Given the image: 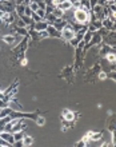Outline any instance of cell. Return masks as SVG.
I'll return each mask as SVG.
<instances>
[{"instance_id": "cell-5", "label": "cell", "mask_w": 116, "mask_h": 147, "mask_svg": "<svg viewBox=\"0 0 116 147\" xmlns=\"http://www.w3.org/2000/svg\"><path fill=\"white\" fill-rule=\"evenodd\" d=\"M47 31L49 36H55V38H61V31H59L55 26H48L47 27Z\"/></svg>"}, {"instance_id": "cell-35", "label": "cell", "mask_w": 116, "mask_h": 147, "mask_svg": "<svg viewBox=\"0 0 116 147\" xmlns=\"http://www.w3.org/2000/svg\"><path fill=\"white\" fill-rule=\"evenodd\" d=\"M107 1H108V5H109V4H113V3H115V0H107Z\"/></svg>"}, {"instance_id": "cell-16", "label": "cell", "mask_w": 116, "mask_h": 147, "mask_svg": "<svg viewBox=\"0 0 116 147\" xmlns=\"http://www.w3.org/2000/svg\"><path fill=\"white\" fill-rule=\"evenodd\" d=\"M15 11L19 16H23L24 15V11H26V4H20V5H15Z\"/></svg>"}, {"instance_id": "cell-17", "label": "cell", "mask_w": 116, "mask_h": 147, "mask_svg": "<svg viewBox=\"0 0 116 147\" xmlns=\"http://www.w3.org/2000/svg\"><path fill=\"white\" fill-rule=\"evenodd\" d=\"M12 134H13V138H15V142H20V140H23V138H24L23 130L22 131H15V132H12Z\"/></svg>"}, {"instance_id": "cell-10", "label": "cell", "mask_w": 116, "mask_h": 147, "mask_svg": "<svg viewBox=\"0 0 116 147\" xmlns=\"http://www.w3.org/2000/svg\"><path fill=\"white\" fill-rule=\"evenodd\" d=\"M102 23H103V27H104V28H107L108 31H112V26H113V22H112L109 17H105V19H103V20H102Z\"/></svg>"}, {"instance_id": "cell-34", "label": "cell", "mask_w": 116, "mask_h": 147, "mask_svg": "<svg viewBox=\"0 0 116 147\" xmlns=\"http://www.w3.org/2000/svg\"><path fill=\"white\" fill-rule=\"evenodd\" d=\"M27 64V59H23L22 60V66H26Z\"/></svg>"}, {"instance_id": "cell-18", "label": "cell", "mask_w": 116, "mask_h": 147, "mask_svg": "<svg viewBox=\"0 0 116 147\" xmlns=\"http://www.w3.org/2000/svg\"><path fill=\"white\" fill-rule=\"evenodd\" d=\"M92 36H94V32H91L90 30L87 31L86 34H84V38H83V42H84V43H90L91 40H92Z\"/></svg>"}, {"instance_id": "cell-15", "label": "cell", "mask_w": 116, "mask_h": 147, "mask_svg": "<svg viewBox=\"0 0 116 147\" xmlns=\"http://www.w3.org/2000/svg\"><path fill=\"white\" fill-rule=\"evenodd\" d=\"M34 143V138L31 135H24L23 138V146H31Z\"/></svg>"}, {"instance_id": "cell-21", "label": "cell", "mask_w": 116, "mask_h": 147, "mask_svg": "<svg viewBox=\"0 0 116 147\" xmlns=\"http://www.w3.org/2000/svg\"><path fill=\"white\" fill-rule=\"evenodd\" d=\"M30 7H31V9H32V12H36V11L40 8V7H39V3L38 1H35V0L30 3Z\"/></svg>"}, {"instance_id": "cell-29", "label": "cell", "mask_w": 116, "mask_h": 147, "mask_svg": "<svg viewBox=\"0 0 116 147\" xmlns=\"http://www.w3.org/2000/svg\"><path fill=\"white\" fill-rule=\"evenodd\" d=\"M99 78L103 80V79H105V78H108V75H107V72H104V71H100L99 72Z\"/></svg>"}, {"instance_id": "cell-4", "label": "cell", "mask_w": 116, "mask_h": 147, "mask_svg": "<svg viewBox=\"0 0 116 147\" xmlns=\"http://www.w3.org/2000/svg\"><path fill=\"white\" fill-rule=\"evenodd\" d=\"M61 119L65 122H73V119H75V113L73 111H69L68 108H64L63 111H61Z\"/></svg>"}, {"instance_id": "cell-36", "label": "cell", "mask_w": 116, "mask_h": 147, "mask_svg": "<svg viewBox=\"0 0 116 147\" xmlns=\"http://www.w3.org/2000/svg\"><path fill=\"white\" fill-rule=\"evenodd\" d=\"M4 1H9V0H4Z\"/></svg>"}, {"instance_id": "cell-32", "label": "cell", "mask_w": 116, "mask_h": 147, "mask_svg": "<svg viewBox=\"0 0 116 147\" xmlns=\"http://www.w3.org/2000/svg\"><path fill=\"white\" fill-rule=\"evenodd\" d=\"M90 4H91V8H92V7H95L96 4H99V1H98V0H90Z\"/></svg>"}, {"instance_id": "cell-33", "label": "cell", "mask_w": 116, "mask_h": 147, "mask_svg": "<svg viewBox=\"0 0 116 147\" xmlns=\"http://www.w3.org/2000/svg\"><path fill=\"white\" fill-rule=\"evenodd\" d=\"M24 3H26V0H15V4H16V5L24 4Z\"/></svg>"}, {"instance_id": "cell-26", "label": "cell", "mask_w": 116, "mask_h": 147, "mask_svg": "<svg viewBox=\"0 0 116 147\" xmlns=\"http://www.w3.org/2000/svg\"><path fill=\"white\" fill-rule=\"evenodd\" d=\"M107 75H108V78H109V79H112V80H115V82H116V71H113V70H112L111 72H107Z\"/></svg>"}, {"instance_id": "cell-25", "label": "cell", "mask_w": 116, "mask_h": 147, "mask_svg": "<svg viewBox=\"0 0 116 147\" xmlns=\"http://www.w3.org/2000/svg\"><path fill=\"white\" fill-rule=\"evenodd\" d=\"M31 17H32V20H34L35 23H38V22H40V20H43V19H42V17L39 16L38 13L36 12H32V15H31Z\"/></svg>"}, {"instance_id": "cell-6", "label": "cell", "mask_w": 116, "mask_h": 147, "mask_svg": "<svg viewBox=\"0 0 116 147\" xmlns=\"http://www.w3.org/2000/svg\"><path fill=\"white\" fill-rule=\"evenodd\" d=\"M57 8H60L61 11H71V9L73 8V5H72V3L69 1V0H64L63 3H60V4H57Z\"/></svg>"}, {"instance_id": "cell-37", "label": "cell", "mask_w": 116, "mask_h": 147, "mask_svg": "<svg viewBox=\"0 0 116 147\" xmlns=\"http://www.w3.org/2000/svg\"><path fill=\"white\" fill-rule=\"evenodd\" d=\"M115 4H116V0H115Z\"/></svg>"}, {"instance_id": "cell-30", "label": "cell", "mask_w": 116, "mask_h": 147, "mask_svg": "<svg viewBox=\"0 0 116 147\" xmlns=\"http://www.w3.org/2000/svg\"><path fill=\"white\" fill-rule=\"evenodd\" d=\"M0 146H11V144H9L8 142H5L4 139H3L1 136H0Z\"/></svg>"}, {"instance_id": "cell-19", "label": "cell", "mask_w": 116, "mask_h": 147, "mask_svg": "<svg viewBox=\"0 0 116 147\" xmlns=\"http://www.w3.org/2000/svg\"><path fill=\"white\" fill-rule=\"evenodd\" d=\"M52 13H53V15H55V16L57 17V19H61V17L64 16V11H61V9H60V8H57V7H56V8L53 9V12H52Z\"/></svg>"}, {"instance_id": "cell-2", "label": "cell", "mask_w": 116, "mask_h": 147, "mask_svg": "<svg viewBox=\"0 0 116 147\" xmlns=\"http://www.w3.org/2000/svg\"><path fill=\"white\" fill-rule=\"evenodd\" d=\"M75 36H76V32L73 31L72 26L68 23V24H67V27H64V28L61 30V39L65 40V42H71Z\"/></svg>"}, {"instance_id": "cell-27", "label": "cell", "mask_w": 116, "mask_h": 147, "mask_svg": "<svg viewBox=\"0 0 116 147\" xmlns=\"http://www.w3.org/2000/svg\"><path fill=\"white\" fill-rule=\"evenodd\" d=\"M24 15H27V16H31V15H32V9H31L30 5H26V11H24Z\"/></svg>"}, {"instance_id": "cell-8", "label": "cell", "mask_w": 116, "mask_h": 147, "mask_svg": "<svg viewBox=\"0 0 116 147\" xmlns=\"http://www.w3.org/2000/svg\"><path fill=\"white\" fill-rule=\"evenodd\" d=\"M67 24H68V22H67L65 19H63V17H61V19H57V20H56L53 26H55L59 31H61L63 28H64V27H67Z\"/></svg>"}, {"instance_id": "cell-23", "label": "cell", "mask_w": 116, "mask_h": 147, "mask_svg": "<svg viewBox=\"0 0 116 147\" xmlns=\"http://www.w3.org/2000/svg\"><path fill=\"white\" fill-rule=\"evenodd\" d=\"M36 13H38L42 19H45V16H47V12H45V9H43V8H39L38 11H36Z\"/></svg>"}, {"instance_id": "cell-24", "label": "cell", "mask_w": 116, "mask_h": 147, "mask_svg": "<svg viewBox=\"0 0 116 147\" xmlns=\"http://www.w3.org/2000/svg\"><path fill=\"white\" fill-rule=\"evenodd\" d=\"M48 36H49V34H48L47 30L40 31V32H39V39H45V38H48Z\"/></svg>"}, {"instance_id": "cell-9", "label": "cell", "mask_w": 116, "mask_h": 147, "mask_svg": "<svg viewBox=\"0 0 116 147\" xmlns=\"http://www.w3.org/2000/svg\"><path fill=\"white\" fill-rule=\"evenodd\" d=\"M8 106L12 108L13 111H23V106H22V104H19V103H16V100H15V99L9 100Z\"/></svg>"}, {"instance_id": "cell-31", "label": "cell", "mask_w": 116, "mask_h": 147, "mask_svg": "<svg viewBox=\"0 0 116 147\" xmlns=\"http://www.w3.org/2000/svg\"><path fill=\"white\" fill-rule=\"evenodd\" d=\"M98 1H99V4H100V5H103V7L108 5V1H107V0H98Z\"/></svg>"}, {"instance_id": "cell-3", "label": "cell", "mask_w": 116, "mask_h": 147, "mask_svg": "<svg viewBox=\"0 0 116 147\" xmlns=\"http://www.w3.org/2000/svg\"><path fill=\"white\" fill-rule=\"evenodd\" d=\"M0 136L4 139L5 142H8L11 146H15V138H13V134L11 131H1V132H0Z\"/></svg>"}, {"instance_id": "cell-1", "label": "cell", "mask_w": 116, "mask_h": 147, "mask_svg": "<svg viewBox=\"0 0 116 147\" xmlns=\"http://www.w3.org/2000/svg\"><path fill=\"white\" fill-rule=\"evenodd\" d=\"M73 19L76 20V23L83 24V26H88L91 22L90 11L86 8H77L73 9Z\"/></svg>"}, {"instance_id": "cell-13", "label": "cell", "mask_w": 116, "mask_h": 147, "mask_svg": "<svg viewBox=\"0 0 116 147\" xmlns=\"http://www.w3.org/2000/svg\"><path fill=\"white\" fill-rule=\"evenodd\" d=\"M1 22H5V23H8V24L13 23V15L11 12H5L3 19H1Z\"/></svg>"}, {"instance_id": "cell-11", "label": "cell", "mask_w": 116, "mask_h": 147, "mask_svg": "<svg viewBox=\"0 0 116 147\" xmlns=\"http://www.w3.org/2000/svg\"><path fill=\"white\" fill-rule=\"evenodd\" d=\"M44 20H45L49 26H53V24H55V22L57 20V17H56L53 13H47V16H45V19H44Z\"/></svg>"}, {"instance_id": "cell-28", "label": "cell", "mask_w": 116, "mask_h": 147, "mask_svg": "<svg viewBox=\"0 0 116 147\" xmlns=\"http://www.w3.org/2000/svg\"><path fill=\"white\" fill-rule=\"evenodd\" d=\"M112 146H116V130H112Z\"/></svg>"}, {"instance_id": "cell-14", "label": "cell", "mask_w": 116, "mask_h": 147, "mask_svg": "<svg viewBox=\"0 0 116 147\" xmlns=\"http://www.w3.org/2000/svg\"><path fill=\"white\" fill-rule=\"evenodd\" d=\"M3 40H4L7 44H13L16 42V38H15L13 35H4V36H3Z\"/></svg>"}, {"instance_id": "cell-12", "label": "cell", "mask_w": 116, "mask_h": 147, "mask_svg": "<svg viewBox=\"0 0 116 147\" xmlns=\"http://www.w3.org/2000/svg\"><path fill=\"white\" fill-rule=\"evenodd\" d=\"M105 60L109 63V64H113L116 63V52H109L105 55Z\"/></svg>"}, {"instance_id": "cell-22", "label": "cell", "mask_w": 116, "mask_h": 147, "mask_svg": "<svg viewBox=\"0 0 116 147\" xmlns=\"http://www.w3.org/2000/svg\"><path fill=\"white\" fill-rule=\"evenodd\" d=\"M36 124L40 126V127H42V126H44V124H45V118L38 117V118H36Z\"/></svg>"}, {"instance_id": "cell-7", "label": "cell", "mask_w": 116, "mask_h": 147, "mask_svg": "<svg viewBox=\"0 0 116 147\" xmlns=\"http://www.w3.org/2000/svg\"><path fill=\"white\" fill-rule=\"evenodd\" d=\"M49 26V24H48L47 22H45V20H40V22H38V23H35V26H34V28L36 31H38V32H40V31H44V30H47V27Z\"/></svg>"}, {"instance_id": "cell-20", "label": "cell", "mask_w": 116, "mask_h": 147, "mask_svg": "<svg viewBox=\"0 0 116 147\" xmlns=\"http://www.w3.org/2000/svg\"><path fill=\"white\" fill-rule=\"evenodd\" d=\"M82 3V8H86L88 11H91V4H90V0H80Z\"/></svg>"}]
</instances>
